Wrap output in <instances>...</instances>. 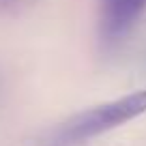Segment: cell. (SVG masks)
Returning a JSON list of instances; mask_svg holds the SVG:
<instances>
[{
  "label": "cell",
  "instance_id": "2",
  "mask_svg": "<svg viewBox=\"0 0 146 146\" xmlns=\"http://www.w3.org/2000/svg\"><path fill=\"white\" fill-rule=\"evenodd\" d=\"M146 9V0H101V32L108 41H118Z\"/></svg>",
  "mask_w": 146,
  "mask_h": 146
},
{
  "label": "cell",
  "instance_id": "1",
  "mask_svg": "<svg viewBox=\"0 0 146 146\" xmlns=\"http://www.w3.org/2000/svg\"><path fill=\"white\" fill-rule=\"evenodd\" d=\"M142 114H146V88L75 114L54 131L52 142L58 146L80 144V142L97 137L105 131H112L129 120H135Z\"/></svg>",
  "mask_w": 146,
  "mask_h": 146
}]
</instances>
